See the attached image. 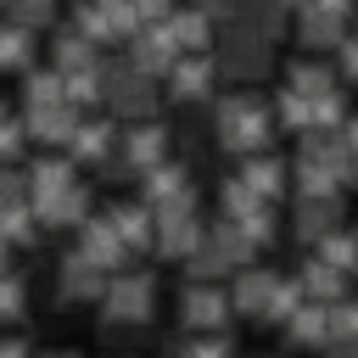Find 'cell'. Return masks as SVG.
<instances>
[{"mask_svg":"<svg viewBox=\"0 0 358 358\" xmlns=\"http://www.w3.org/2000/svg\"><path fill=\"white\" fill-rule=\"evenodd\" d=\"M168 347L173 352H229L235 336H229V324H218V330H179Z\"/></svg>","mask_w":358,"mask_h":358,"instance_id":"35","label":"cell"},{"mask_svg":"<svg viewBox=\"0 0 358 358\" xmlns=\"http://www.w3.org/2000/svg\"><path fill=\"white\" fill-rule=\"evenodd\" d=\"M106 56H101V45L90 39V34H78V28H62L56 39H50V67H62V73H78V67H101Z\"/></svg>","mask_w":358,"mask_h":358,"instance_id":"26","label":"cell"},{"mask_svg":"<svg viewBox=\"0 0 358 358\" xmlns=\"http://www.w3.org/2000/svg\"><path fill=\"white\" fill-rule=\"evenodd\" d=\"M95 308H101V324L145 330L151 313H157V274H151V268H112Z\"/></svg>","mask_w":358,"mask_h":358,"instance_id":"3","label":"cell"},{"mask_svg":"<svg viewBox=\"0 0 358 358\" xmlns=\"http://www.w3.org/2000/svg\"><path fill=\"white\" fill-rule=\"evenodd\" d=\"M229 22H241V28H252V34H263V39L280 45V34H291V6L285 0H235Z\"/></svg>","mask_w":358,"mask_h":358,"instance_id":"25","label":"cell"},{"mask_svg":"<svg viewBox=\"0 0 358 358\" xmlns=\"http://www.w3.org/2000/svg\"><path fill=\"white\" fill-rule=\"evenodd\" d=\"M78 106L73 101H50V106H22V123H28V140L34 145H67L73 129H78Z\"/></svg>","mask_w":358,"mask_h":358,"instance_id":"18","label":"cell"},{"mask_svg":"<svg viewBox=\"0 0 358 358\" xmlns=\"http://www.w3.org/2000/svg\"><path fill=\"white\" fill-rule=\"evenodd\" d=\"M34 213H39V224H45V229H78V224L90 218V179H73L67 190L39 196V201H34Z\"/></svg>","mask_w":358,"mask_h":358,"instance_id":"19","label":"cell"},{"mask_svg":"<svg viewBox=\"0 0 358 358\" xmlns=\"http://www.w3.org/2000/svg\"><path fill=\"white\" fill-rule=\"evenodd\" d=\"M117 151H123V157L134 162V173H140V168H151V162L173 157V129H168V123H157V117H134V123H123Z\"/></svg>","mask_w":358,"mask_h":358,"instance_id":"15","label":"cell"},{"mask_svg":"<svg viewBox=\"0 0 358 358\" xmlns=\"http://www.w3.org/2000/svg\"><path fill=\"white\" fill-rule=\"evenodd\" d=\"M213 56H218L224 84H263L274 73V39H263L241 22H224V39L213 45Z\"/></svg>","mask_w":358,"mask_h":358,"instance_id":"4","label":"cell"},{"mask_svg":"<svg viewBox=\"0 0 358 358\" xmlns=\"http://www.w3.org/2000/svg\"><path fill=\"white\" fill-rule=\"evenodd\" d=\"M39 62V28L0 11V73H28Z\"/></svg>","mask_w":358,"mask_h":358,"instance_id":"23","label":"cell"},{"mask_svg":"<svg viewBox=\"0 0 358 358\" xmlns=\"http://www.w3.org/2000/svg\"><path fill=\"white\" fill-rule=\"evenodd\" d=\"M274 285H280V268H268L263 257L241 263V268L229 274V302H235V319H252V324H263Z\"/></svg>","mask_w":358,"mask_h":358,"instance_id":"11","label":"cell"},{"mask_svg":"<svg viewBox=\"0 0 358 358\" xmlns=\"http://www.w3.org/2000/svg\"><path fill=\"white\" fill-rule=\"evenodd\" d=\"M134 196H140L145 207L196 201V179H190V162H179V157H162V162L140 168V179H134Z\"/></svg>","mask_w":358,"mask_h":358,"instance_id":"10","label":"cell"},{"mask_svg":"<svg viewBox=\"0 0 358 358\" xmlns=\"http://www.w3.org/2000/svg\"><path fill=\"white\" fill-rule=\"evenodd\" d=\"M34 140H28V123L22 117H0V162H22V151H28Z\"/></svg>","mask_w":358,"mask_h":358,"instance_id":"37","label":"cell"},{"mask_svg":"<svg viewBox=\"0 0 358 358\" xmlns=\"http://www.w3.org/2000/svg\"><path fill=\"white\" fill-rule=\"evenodd\" d=\"M78 252H84L90 263H101L106 274H112V268H129V257H134V252L123 246V235L112 229L106 213H90V218L78 224Z\"/></svg>","mask_w":358,"mask_h":358,"instance_id":"16","label":"cell"},{"mask_svg":"<svg viewBox=\"0 0 358 358\" xmlns=\"http://www.w3.org/2000/svg\"><path fill=\"white\" fill-rule=\"evenodd\" d=\"M347 28H352V17L336 11V6H324V0H308V6L291 11V39L302 50H313V56H336V45L347 39Z\"/></svg>","mask_w":358,"mask_h":358,"instance_id":"7","label":"cell"},{"mask_svg":"<svg viewBox=\"0 0 358 358\" xmlns=\"http://www.w3.org/2000/svg\"><path fill=\"white\" fill-rule=\"evenodd\" d=\"M324 6H336V11H347V17L358 11V0H324Z\"/></svg>","mask_w":358,"mask_h":358,"instance_id":"45","label":"cell"},{"mask_svg":"<svg viewBox=\"0 0 358 358\" xmlns=\"http://www.w3.org/2000/svg\"><path fill=\"white\" fill-rule=\"evenodd\" d=\"M179 268H185L190 280H229V274H235V257L224 252V241H218V235H213V224H207V235L196 241V252H190Z\"/></svg>","mask_w":358,"mask_h":358,"instance_id":"27","label":"cell"},{"mask_svg":"<svg viewBox=\"0 0 358 358\" xmlns=\"http://www.w3.org/2000/svg\"><path fill=\"white\" fill-rule=\"evenodd\" d=\"M101 291H106V268L101 263H90L78 246L56 263V296L62 302H78V308H90V302H101Z\"/></svg>","mask_w":358,"mask_h":358,"instance_id":"14","label":"cell"},{"mask_svg":"<svg viewBox=\"0 0 358 358\" xmlns=\"http://www.w3.org/2000/svg\"><path fill=\"white\" fill-rule=\"evenodd\" d=\"M341 134H347V145H352V151H358V112H352V117H347V123H341Z\"/></svg>","mask_w":358,"mask_h":358,"instance_id":"43","label":"cell"},{"mask_svg":"<svg viewBox=\"0 0 358 358\" xmlns=\"http://www.w3.org/2000/svg\"><path fill=\"white\" fill-rule=\"evenodd\" d=\"M296 280H302V291H308L313 302H341V296H352V274L336 268V263L319 257V252H308V257L296 263Z\"/></svg>","mask_w":358,"mask_h":358,"instance_id":"20","label":"cell"},{"mask_svg":"<svg viewBox=\"0 0 358 358\" xmlns=\"http://www.w3.org/2000/svg\"><path fill=\"white\" fill-rule=\"evenodd\" d=\"M224 73H218V56L213 50H179L173 67L162 73V95L173 106H213Z\"/></svg>","mask_w":358,"mask_h":358,"instance_id":"5","label":"cell"},{"mask_svg":"<svg viewBox=\"0 0 358 358\" xmlns=\"http://www.w3.org/2000/svg\"><path fill=\"white\" fill-rule=\"evenodd\" d=\"M235 179L252 185L263 201H285L291 196V162L268 145V151H252V157H235Z\"/></svg>","mask_w":358,"mask_h":358,"instance_id":"12","label":"cell"},{"mask_svg":"<svg viewBox=\"0 0 358 358\" xmlns=\"http://www.w3.org/2000/svg\"><path fill=\"white\" fill-rule=\"evenodd\" d=\"M0 235L22 252V246H39V235H45V224H39V213H34V201H17V207H0Z\"/></svg>","mask_w":358,"mask_h":358,"instance_id":"30","label":"cell"},{"mask_svg":"<svg viewBox=\"0 0 358 358\" xmlns=\"http://www.w3.org/2000/svg\"><path fill=\"white\" fill-rule=\"evenodd\" d=\"M157 213V229H151V257L162 263H185L196 252V241L207 235V218L196 201H173V207H151Z\"/></svg>","mask_w":358,"mask_h":358,"instance_id":"6","label":"cell"},{"mask_svg":"<svg viewBox=\"0 0 358 358\" xmlns=\"http://www.w3.org/2000/svg\"><path fill=\"white\" fill-rule=\"evenodd\" d=\"M123 45H129L123 56H129L134 67H145V73H157V78H162V73L173 67V56H179V45H173V34H168V22H140V28H134V34L123 39Z\"/></svg>","mask_w":358,"mask_h":358,"instance_id":"17","label":"cell"},{"mask_svg":"<svg viewBox=\"0 0 358 358\" xmlns=\"http://www.w3.org/2000/svg\"><path fill=\"white\" fill-rule=\"evenodd\" d=\"M308 252L330 257L336 268H347V274L358 280V224H347V218H341V224H336V229H330V235H324L319 246H308Z\"/></svg>","mask_w":358,"mask_h":358,"instance_id":"31","label":"cell"},{"mask_svg":"<svg viewBox=\"0 0 358 358\" xmlns=\"http://www.w3.org/2000/svg\"><path fill=\"white\" fill-rule=\"evenodd\" d=\"M50 101H67V78L62 67H28L22 73V106H50Z\"/></svg>","mask_w":358,"mask_h":358,"instance_id":"29","label":"cell"},{"mask_svg":"<svg viewBox=\"0 0 358 358\" xmlns=\"http://www.w3.org/2000/svg\"><path fill=\"white\" fill-rule=\"evenodd\" d=\"M22 319H28V285L6 268L0 274V324H22Z\"/></svg>","mask_w":358,"mask_h":358,"instance_id":"36","label":"cell"},{"mask_svg":"<svg viewBox=\"0 0 358 358\" xmlns=\"http://www.w3.org/2000/svg\"><path fill=\"white\" fill-rule=\"evenodd\" d=\"M347 117H352V95H347V84L313 95V129H341Z\"/></svg>","mask_w":358,"mask_h":358,"instance_id":"34","label":"cell"},{"mask_svg":"<svg viewBox=\"0 0 358 358\" xmlns=\"http://www.w3.org/2000/svg\"><path fill=\"white\" fill-rule=\"evenodd\" d=\"M11 252H17V246H11V241H6V235H0V274H6V268H11Z\"/></svg>","mask_w":358,"mask_h":358,"instance_id":"44","label":"cell"},{"mask_svg":"<svg viewBox=\"0 0 358 358\" xmlns=\"http://www.w3.org/2000/svg\"><path fill=\"white\" fill-rule=\"evenodd\" d=\"M336 73L341 84H358V28H347V39L336 45Z\"/></svg>","mask_w":358,"mask_h":358,"instance_id":"40","label":"cell"},{"mask_svg":"<svg viewBox=\"0 0 358 358\" xmlns=\"http://www.w3.org/2000/svg\"><path fill=\"white\" fill-rule=\"evenodd\" d=\"M190 6H201L213 22H229V17H235V0H190Z\"/></svg>","mask_w":358,"mask_h":358,"instance_id":"42","label":"cell"},{"mask_svg":"<svg viewBox=\"0 0 358 358\" xmlns=\"http://www.w3.org/2000/svg\"><path fill=\"white\" fill-rule=\"evenodd\" d=\"M56 11H62V0H11V11L6 17H17V22H28V28H50L56 22Z\"/></svg>","mask_w":358,"mask_h":358,"instance_id":"38","label":"cell"},{"mask_svg":"<svg viewBox=\"0 0 358 358\" xmlns=\"http://www.w3.org/2000/svg\"><path fill=\"white\" fill-rule=\"evenodd\" d=\"M285 6H291V11H296V6H308V0H285Z\"/></svg>","mask_w":358,"mask_h":358,"instance_id":"46","label":"cell"},{"mask_svg":"<svg viewBox=\"0 0 358 358\" xmlns=\"http://www.w3.org/2000/svg\"><path fill=\"white\" fill-rule=\"evenodd\" d=\"M17 201H34V196H28V168L0 162V207H17Z\"/></svg>","mask_w":358,"mask_h":358,"instance_id":"39","label":"cell"},{"mask_svg":"<svg viewBox=\"0 0 358 358\" xmlns=\"http://www.w3.org/2000/svg\"><path fill=\"white\" fill-rule=\"evenodd\" d=\"M28 347H34L28 330H6V324H0V352H28Z\"/></svg>","mask_w":358,"mask_h":358,"instance_id":"41","label":"cell"},{"mask_svg":"<svg viewBox=\"0 0 358 358\" xmlns=\"http://www.w3.org/2000/svg\"><path fill=\"white\" fill-rule=\"evenodd\" d=\"M302 302H308L302 280H296V274H280V285H274V296H268V313H263V330H280Z\"/></svg>","mask_w":358,"mask_h":358,"instance_id":"33","label":"cell"},{"mask_svg":"<svg viewBox=\"0 0 358 358\" xmlns=\"http://www.w3.org/2000/svg\"><path fill=\"white\" fill-rule=\"evenodd\" d=\"M280 134V117H274V101L257 95L252 84H235L229 95H213V140L224 157H252V151H268Z\"/></svg>","mask_w":358,"mask_h":358,"instance_id":"1","label":"cell"},{"mask_svg":"<svg viewBox=\"0 0 358 358\" xmlns=\"http://www.w3.org/2000/svg\"><path fill=\"white\" fill-rule=\"evenodd\" d=\"M162 22H168V34H173V45H179V50H213V45H218V22H213L201 6H190V0H185V6H173Z\"/></svg>","mask_w":358,"mask_h":358,"instance_id":"21","label":"cell"},{"mask_svg":"<svg viewBox=\"0 0 358 358\" xmlns=\"http://www.w3.org/2000/svg\"><path fill=\"white\" fill-rule=\"evenodd\" d=\"M117 140H123V123L101 106V117H90V112L78 117V129H73L67 151H73V162H78V168H95L101 157H112V151H117Z\"/></svg>","mask_w":358,"mask_h":358,"instance_id":"13","label":"cell"},{"mask_svg":"<svg viewBox=\"0 0 358 358\" xmlns=\"http://www.w3.org/2000/svg\"><path fill=\"white\" fill-rule=\"evenodd\" d=\"M157 84H162V78H157V73H145V67H134L129 56L101 62V106H106L117 123L157 117V106H162V90H157Z\"/></svg>","mask_w":358,"mask_h":358,"instance_id":"2","label":"cell"},{"mask_svg":"<svg viewBox=\"0 0 358 358\" xmlns=\"http://www.w3.org/2000/svg\"><path fill=\"white\" fill-rule=\"evenodd\" d=\"M235 319L229 280H190L179 291V330H218Z\"/></svg>","mask_w":358,"mask_h":358,"instance_id":"9","label":"cell"},{"mask_svg":"<svg viewBox=\"0 0 358 358\" xmlns=\"http://www.w3.org/2000/svg\"><path fill=\"white\" fill-rule=\"evenodd\" d=\"M106 218H112V229L123 235V246L134 252V257H151V229H157V213L134 196V201H117V207H106Z\"/></svg>","mask_w":358,"mask_h":358,"instance_id":"22","label":"cell"},{"mask_svg":"<svg viewBox=\"0 0 358 358\" xmlns=\"http://www.w3.org/2000/svg\"><path fill=\"white\" fill-rule=\"evenodd\" d=\"M280 84H291V90H302V95H324V90H336L341 84V73L330 67V62H319L313 50H302L291 67H285V78Z\"/></svg>","mask_w":358,"mask_h":358,"instance_id":"28","label":"cell"},{"mask_svg":"<svg viewBox=\"0 0 358 358\" xmlns=\"http://www.w3.org/2000/svg\"><path fill=\"white\" fill-rule=\"evenodd\" d=\"M324 352H358V296L330 302V336H324Z\"/></svg>","mask_w":358,"mask_h":358,"instance_id":"32","label":"cell"},{"mask_svg":"<svg viewBox=\"0 0 358 358\" xmlns=\"http://www.w3.org/2000/svg\"><path fill=\"white\" fill-rule=\"evenodd\" d=\"M324 336H330V302H313V296L280 324V341L285 347H324Z\"/></svg>","mask_w":358,"mask_h":358,"instance_id":"24","label":"cell"},{"mask_svg":"<svg viewBox=\"0 0 358 358\" xmlns=\"http://www.w3.org/2000/svg\"><path fill=\"white\" fill-rule=\"evenodd\" d=\"M347 218V190H319V196H291V241L308 252L319 246L336 224Z\"/></svg>","mask_w":358,"mask_h":358,"instance_id":"8","label":"cell"},{"mask_svg":"<svg viewBox=\"0 0 358 358\" xmlns=\"http://www.w3.org/2000/svg\"><path fill=\"white\" fill-rule=\"evenodd\" d=\"M0 11H11V0H0Z\"/></svg>","mask_w":358,"mask_h":358,"instance_id":"47","label":"cell"},{"mask_svg":"<svg viewBox=\"0 0 358 358\" xmlns=\"http://www.w3.org/2000/svg\"><path fill=\"white\" fill-rule=\"evenodd\" d=\"M352 22H358V11H352Z\"/></svg>","mask_w":358,"mask_h":358,"instance_id":"48","label":"cell"}]
</instances>
